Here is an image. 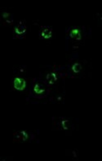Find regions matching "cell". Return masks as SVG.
Returning <instances> with one entry per match:
<instances>
[{
	"mask_svg": "<svg viewBox=\"0 0 102 161\" xmlns=\"http://www.w3.org/2000/svg\"><path fill=\"white\" fill-rule=\"evenodd\" d=\"M40 34L43 38H48L51 37L52 35V29L50 28H44L43 29L41 32H40Z\"/></svg>",
	"mask_w": 102,
	"mask_h": 161,
	"instance_id": "2",
	"label": "cell"
},
{
	"mask_svg": "<svg viewBox=\"0 0 102 161\" xmlns=\"http://www.w3.org/2000/svg\"><path fill=\"white\" fill-rule=\"evenodd\" d=\"M25 31H26V27L24 26L23 25H19L16 28V32L18 34H21Z\"/></svg>",
	"mask_w": 102,
	"mask_h": 161,
	"instance_id": "3",
	"label": "cell"
},
{
	"mask_svg": "<svg viewBox=\"0 0 102 161\" xmlns=\"http://www.w3.org/2000/svg\"><path fill=\"white\" fill-rule=\"evenodd\" d=\"M71 37L74 38H76V39L80 38L79 31L78 30V29H74V30L71 32Z\"/></svg>",
	"mask_w": 102,
	"mask_h": 161,
	"instance_id": "4",
	"label": "cell"
},
{
	"mask_svg": "<svg viewBox=\"0 0 102 161\" xmlns=\"http://www.w3.org/2000/svg\"><path fill=\"white\" fill-rule=\"evenodd\" d=\"M14 86L16 89L22 90L26 88V82L21 78H17L14 81Z\"/></svg>",
	"mask_w": 102,
	"mask_h": 161,
	"instance_id": "1",
	"label": "cell"
}]
</instances>
